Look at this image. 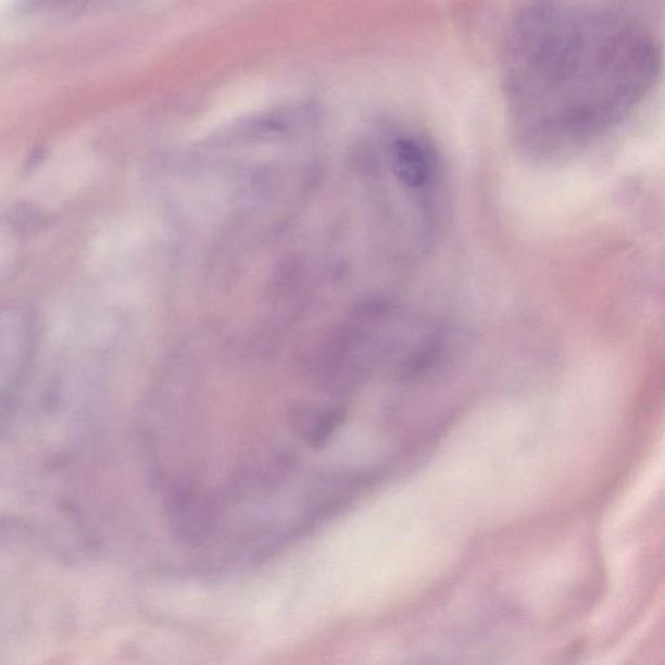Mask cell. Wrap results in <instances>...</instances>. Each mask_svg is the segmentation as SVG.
Segmentation results:
<instances>
[{"label": "cell", "mask_w": 665, "mask_h": 665, "mask_svg": "<svg viewBox=\"0 0 665 665\" xmlns=\"http://www.w3.org/2000/svg\"><path fill=\"white\" fill-rule=\"evenodd\" d=\"M661 64L660 41L636 0H531L503 55L516 136L538 155L581 149L644 102Z\"/></svg>", "instance_id": "1"}, {"label": "cell", "mask_w": 665, "mask_h": 665, "mask_svg": "<svg viewBox=\"0 0 665 665\" xmlns=\"http://www.w3.org/2000/svg\"><path fill=\"white\" fill-rule=\"evenodd\" d=\"M344 414L342 411L302 412L291 422L297 435L301 436L314 449H322L335 431L341 427Z\"/></svg>", "instance_id": "2"}, {"label": "cell", "mask_w": 665, "mask_h": 665, "mask_svg": "<svg viewBox=\"0 0 665 665\" xmlns=\"http://www.w3.org/2000/svg\"><path fill=\"white\" fill-rule=\"evenodd\" d=\"M5 222L13 230L35 233L46 224V217L43 212L35 208V205L20 203L13 205L9 214L5 215Z\"/></svg>", "instance_id": "3"}]
</instances>
